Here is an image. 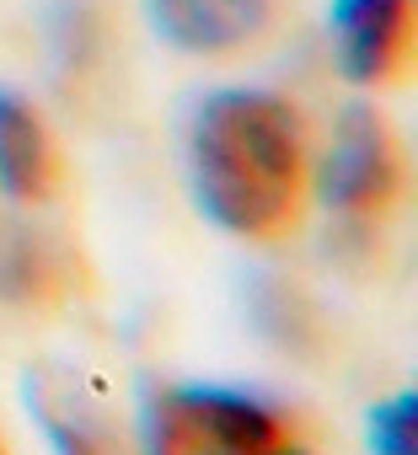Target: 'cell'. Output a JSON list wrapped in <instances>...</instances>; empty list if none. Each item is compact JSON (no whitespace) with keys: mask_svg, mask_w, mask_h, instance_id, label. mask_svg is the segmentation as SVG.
Instances as JSON below:
<instances>
[{"mask_svg":"<svg viewBox=\"0 0 418 455\" xmlns=\"http://www.w3.org/2000/svg\"><path fill=\"white\" fill-rule=\"evenodd\" d=\"M188 182L204 220L253 247H279L306 225L311 134L290 97L263 86L209 92L188 124Z\"/></svg>","mask_w":418,"mask_h":455,"instance_id":"cell-1","label":"cell"},{"mask_svg":"<svg viewBox=\"0 0 418 455\" xmlns=\"http://www.w3.org/2000/svg\"><path fill=\"white\" fill-rule=\"evenodd\" d=\"M140 455H322L295 412L237 386H145Z\"/></svg>","mask_w":418,"mask_h":455,"instance_id":"cell-2","label":"cell"},{"mask_svg":"<svg viewBox=\"0 0 418 455\" xmlns=\"http://www.w3.org/2000/svg\"><path fill=\"white\" fill-rule=\"evenodd\" d=\"M311 193L359 225L386 220L407 193V156L391 124L375 108H349L333 129V145L322 161H311Z\"/></svg>","mask_w":418,"mask_h":455,"instance_id":"cell-3","label":"cell"},{"mask_svg":"<svg viewBox=\"0 0 418 455\" xmlns=\"http://www.w3.org/2000/svg\"><path fill=\"white\" fill-rule=\"evenodd\" d=\"M333 54L354 86L386 92L418 76V0H333Z\"/></svg>","mask_w":418,"mask_h":455,"instance_id":"cell-4","label":"cell"},{"mask_svg":"<svg viewBox=\"0 0 418 455\" xmlns=\"http://www.w3.org/2000/svg\"><path fill=\"white\" fill-rule=\"evenodd\" d=\"M161 44L193 60H242L279 33L285 0H145Z\"/></svg>","mask_w":418,"mask_h":455,"instance_id":"cell-5","label":"cell"},{"mask_svg":"<svg viewBox=\"0 0 418 455\" xmlns=\"http://www.w3.org/2000/svg\"><path fill=\"white\" fill-rule=\"evenodd\" d=\"M0 193L22 209H44L65 193V156L49 118L12 86H0Z\"/></svg>","mask_w":418,"mask_h":455,"instance_id":"cell-6","label":"cell"},{"mask_svg":"<svg viewBox=\"0 0 418 455\" xmlns=\"http://www.w3.org/2000/svg\"><path fill=\"white\" fill-rule=\"evenodd\" d=\"M28 407L44 423L54 455H140L118 428V418L108 412V402L70 375L54 370L28 375Z\"/></svg>","mask_w":418,"mask_h":455,"instance_id":"cell-7","label":"cell"},{"mask_svg":"<svg viewBox=\"0 0 418 455\" xmlns=\"http://www.w3.org/2000/svg\"><path fill=\"white\" fill-rule=\"evenodd\" d=\"M365 439L375 455H418V391H397L381 407H370Z\"/></svg>","mask_w":418,"mask_h":455,"instance_id":"cell-8","label":"cell"},{"mask_svg":"<svg viewBox=\"0 0 418 455\" xmlns=\"http://www.w3.org/2000/svg\"><path fill=\"white\" fill-rule=\"evenodd\" d=\"M0 455H12V450H6V444H0Z\"/></svg>","mask_w":418,"mask_h":455,"instance_id":"cell-9","label":"cell"}]
</instances>
